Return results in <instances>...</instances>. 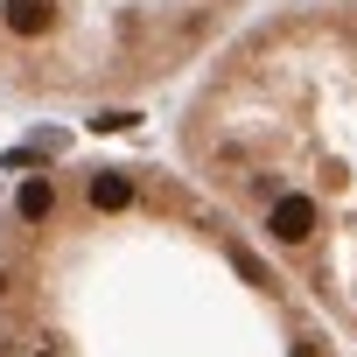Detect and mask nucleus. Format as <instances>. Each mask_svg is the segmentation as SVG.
Wrapping results in <instances>:
<instances>
[{"mask_svg":"<svg viewBox=\"0 0 357 357\" xmlns=\"http://www.w3.org/2000/svg\"><path fill=\"white\" fill-rule=\"evenodd\" d=\"M183 161L357 350V0L231 29L183 105Z\"/></svg>","mask_w":357,"mask_h":357,"instance_id":"2","label":"nucleus"},{"mask_svg":"<svg viewBox=\"0 0 357 357\" xmlns=\"http://www.w3.org/2000/svg\"><path fill=\"white\" fill-rule=\"evenodd\" d=\"M15 231L8 357H343L322 308L183 175H22Z\"/></svg>","mask_w":357,"mask_h":357,"instance_id":"1","label":"nucleus"}]
</instances>
